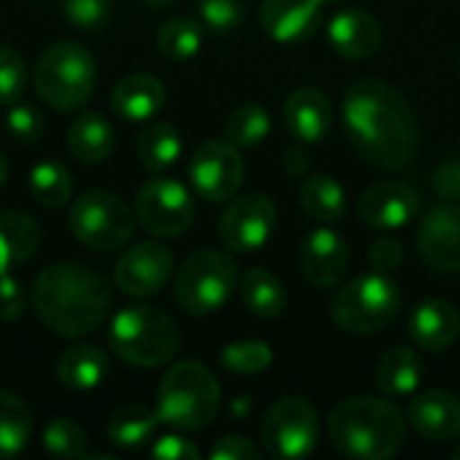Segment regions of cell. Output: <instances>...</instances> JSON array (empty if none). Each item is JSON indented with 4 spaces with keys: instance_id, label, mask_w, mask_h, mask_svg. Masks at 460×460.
I'll use <instances>...</instances> for the list:
<instances>
[{
    "instance_id": "1",
    "label": "cell",
    "mask_w": 460,
    "mask_h": 460,
    "mask_svg": "<svg viewBox=\"0 0 460 460\" xmlns=\"http://www.w3.org/2000/svg\"><path fill=\"white\" fill-rule=\"evenodd\" d=\"M342 119L350 146L380 170H402L420 151V124L407 97L380 78H358L348 86Z\"/></svg>"
},
{
    "instance_id": "2",
    "label": "cell",
    "mask_w": 460,
    "mask_h": 460,
    "mask_svg": "<svg viewBox=\"0 0 460 460\" xmlns=\"http://www.w3.org/2000/svg\"><path fill=\"white\" fill-rule=\"evenodd\" d=\"M30 305L49 332L75 340L100 329L111 310V288L89 267L73 261L49 264L32 283Z\"/></svg>"
},
{
    "instance_id": "3",
    "label": "cell",
    "mask_w": 460,
    "mask_h": 460,
    "mask_svg": "<svg viewBox=\"0 0 460 460\" xmlns=\"http://www.w3.org/2000/svg\"><path fill=\"white\" fill-rule=\"evenodd\" d=\"M329 439L345 458L385 460L402 450L407 418L385 399L353 396L332 410Z\"/></svg>"
},
{
    "instance_id": "4",
    "label": "cell",
    "mask_w": 460,
    "mask_h": 460,
    "mask_svg": "<svg viewBox=\"0 0 460 460\" xmlns=\"http://www.w3.org/2000/svg\"><path fill=\"white\" fill-rule=\"evenodd\" d=\"M111 350L143 369H156L172 361L181 348V334L175 321L151 305H132L116 313L108 332Z\"/></svg>"
},
{
    "instance_id": "5",
    "label": "cell",
    "mask_w": 460,
    "mask_h": 460,
    "mask_svg": "<svg viewBox=\"0 0 460 460\" xmlns=\"http://www.w3.org/2000/svg\"><path fill=\"white\" fill-rule=\"evenodd\" d=\"M221 391L216 375L199 361H181L167 369L156 388V415L178 431H199L213 423Z\"/></svg>"
},
{
    "instance_id": "6",
    "label": "cell",
    "mask_w": 460,
    "mask_h": 460,
    "mask_svg": "<svg viewBox=\"0 0 460 460\" xmlns=\"http://www.w3.org/2000/svg\"><path fill=\"white\" fill-rule=\"evenodd\" d=\"M97 65L86 46L59 40L49 46L32 67L35 94L54 111H78L92 100Z\"/></svg>"
},
{
    "instance_id": "7",
    "label": "cell",
    "mask_w": 460,
    "mask_h": 460,
    "mask_svg": "<svg viewBox=\"0 0 460 460\" xmlns=\"http://www.w3.org/2000/svg\"><path fill=\"white\" fill-rule=\"evenodd\" d=\"M402 307V291L385 272H372L353 278L337 288L332 299V318L337 326L356 337H369L383 332Z\"/></svg>"
},
{
    "instance_id": "8",
    "label": "cell",
    "mask_w": 460,
    "mask_h": 460,
    "mask_svg": "<svg viewBox=\"0 0 460 460\" xmlns=\"http://www.w3.org/2000/svg\"><path fill=\"white\" fill-rule=\"evenodd\" d=\"M132 208L113 191H84L67 213V226L78 243L92 251H119L135 232Z\"/></svg>"
},
{
    "instance_id": "9",
    "label": "cell",
    "mask_w": 460,
    "mask_h": 460,
    "mask_svg": "<svg viewBox=\"0 0 460 460\" xmlns=\"http://www.w3.org/2000/svg\"><path fill=\"white\" fill-rule=\"evenodd\" d=\"M237 286V264L221 251L191 253L175 278V299L189 315H210L226 305Z\"/></svg>"
},
{
    "instance_id": "10",
    "label": "cell",
    "mask_w": 460,
    "mask_h": 460,
    "mask_svg": "<svg viewBox=\"0 0 460 460\" xmlns=\"http://www.w3.org/2000/svg\"><path fill=\"white\" fill-rule=\"evenodd\" d=\"M261 442L278 460L307 458L318 445V412L302 396L278 399L261 420Z\"/></svg>"
},
{
    "instance_id": "11",
    "label": "cell",
    "mask_w": 460,
    "mask_h": 460,
    "mask_svg": "<svg viewBox=\"0 0 460 460\" xmlns=\"http://www.w3.org/2000/svg\"><path fill=\"white\" fill-rule=\"evenodd\" d=\"M135 218L154 237H181L194 221L191 194L172 178H154L137 191Z\"/></svg>"
},
{
    "instance_id": "12",
    "label": "cell",
    "mask_w": 460,
    "mask_h": 460,
    "mask_svg": "<svg viewBox=\"0 0 460 460\" xmlns=\"http://www.w3.org/2000/svg\"><path fill=\"white\" fill-rule=\"evenodd\" d=\"M194 191L208 202H224L237 194L245 178L240 148L229 140H205L194 148L189 162Z\"/></svg>"
},
{
    "instance_id": "13",
    "label": "cell",
    "mask_w": 460,
    "mask_h": 460,
    "mask_svg": "<svg viewBox=\"0 0 460 460\" xmlns=\"http://www.w3.org/2000/svg\"><path fill=\"white\" fill-rule=\"evenodd\" d=\"M278 224V210L270 197L251 191L229 202L218 221L221 243L234 253H253L267 245Z\"/></svg>"
},
{
    "instance_id": "14",
    "label": "cell",
    "mask_w": 460,
    "mask_h": 460,
    "mask_svg": "<svg viewBox=\"0 0 460 460\" xmlns=\"http://www.w3.org/2000/svg\"><path fill=\"white\" fill-rule=\"evenodd\" d=\"M172 267L175 259L164 245L137 243L116 261L113 280L127 296H154L170 283Z\"/></svg>"
},
{
    "instance_id": "15",
    "label": "cell",
    "mask_w": 460,
    "mask_h": 460,
    "mask_svg": "<svg viewBox=\"0 0 460 460\" xmlns=\"http://www.w3.org/2000/svg\"><path fill=\"white\" fill-rule=\"evenodd\" d=\"M418 251L429 270L439 275L460 272V205L429 210L418 229Z\"/></svg>"
},
{
    "instance_id": "16",
    "label": "cell",
    "mask_w": 460,
    "mask_h": 460,
    "mask_svg": "<svg viewBox=\"0 0 460 460\" xmlns=\"http://www.w3.org/2000/svg\"><path fill=\"white\" fill-rule=\"evenodd\" d=\"M420 210V194L399 181H380L369 186L358 199V213L372 229H402Z\"/></svg>"
},
{
    "instance_id": "17",
    "label": "cell",
    "mask_w": 460,
    "mask_h": 460,
    "mask_svg": "<svg viewBox=\"0 0 460 460\" xmlns=\"http://www.w3.org/2000/svg\"><path fill=\"white\" fill-rule=\"evenodd\" d=\"M348 245L334 229H315L302 240L299 248V270L307 283L318 288H332L337 286L345 272H348Z\"/></svg>"
},
{
    "instance_id": "18",
    "label": "cell",
    "mask_w": 460,
    "mask_h": 460,
    "mask_svg": "<svg viewBox=\"0 0 460 460\" xmlns=\"http://www.w3.org/2000/svg\"><path fill=\"white\" fill-rule=\"evenodd\" d=\"M332 49L345 59H372L383 49V27L364 8H342L326 27Z\"/></svg>"
},
{
    "instance_id": "19",
    "label": "cell",
    "mask_w": 460,
    "mask_h": 460,
    "mask_svg": "<svg viewBox=\"0 0 460 460\" xmlns=\"http://www.w3.org/2000/svg\"><path fill=\"white\" fill-rule=\"evenodd\" d=\"M323 5L326 0H261L259 22L270 38L296 43L318 30Z\"/></svg>"
},
{
    "instance_id": "20",
    "label": "cell",
    "mask_w": 460,
    "mask_h": 460,
    "mask_svg": "<svg viewBox=\"0 0 460 460\" xmlns=\"http://www.w3.org/2000/svg\"><path fill=\"white\" fill-rule=\"evenodd\" d=\"M283 119L288 132L299 143H321L334 124V108L323 89L318 86H299L288 94Z\"/></svg>"
},
{
    "instance_id": "21",
    "label": "cell",
    "mask_w": 460,
    "mask_h": 460,
    "mask_svg": "<svg viewBox=\"0 0 460 460\" xmlns=\"http://www.w3.org/2000/svg\"><path fill=\"white\" fill-rule=\"evenodd\" d=\"M460 337L458 307L447 299H426L410 315V340L429 353L447 350Z\"/></svg>"
},
{
    "instance_id": "22",
    "label": "cell",
    "mask_w": 460,
    "mask_h": 460,
    "mask_svg": "<svg viewBox=\"0 0 460 460\" xmlns=\"http://www.w3.org/2000/svg\"><path fill=\"white\" fill-rule=\"evenodd\" d=\"M407 415L426 442H450L460 434V399L450 391L418 394Z\"/></svg>"
},
{
    "instance_id": "23",
    "label": "cell",
    "mask_w": 460,
    "mask_h": 460,
    "mask_svg": "<svg viewBox=\"0 0 460 460\" xmlns=\"http://www.w3.org/2000/svg\"><path fill=\"white\" fill-rule=\"evenodd\" d=\"M164 84L151 73H129L111 92L113 113L127 121H148L164 108Z\"/></svg>"
},
{
    "instance_id": "24",
    "label": "cell",
    "mask_w": 460,
    "mask_h": 460,
    "mask_svg": "<svg viewBox=\"0 0 460 460\" xmlns=\"http://www.w3.org/2000/svg\"><path fill=\"white\" fill-rule=\"evenodd\" d=\"M40 245V226L22 210L0 213V275L30 261Z\"/></svg>"
},
{
    "instance_id": "25",
    "label": "cell",
    "mask_w": 460,
    "mask_h": 460,
    "mask_svg": "<svg viewBox=\"0 0 460 460\" xmlns=\"http://www.w3.org/2000/svg\"><path fill=\"white\" fill-rule=\"evenodd\" d=\"M67 148L84 164H100L113 154V127L111 121L97 113H81L67 129Z\"/></svg>"
},
{
    "instance_id": "26",
    "label": "cell",
    "mask_w": 460,
    "mask_h": 460,
    "mask_svg": "<svg viewBox=\"0 0 460 460\" xmlns=\"http://www.w3.org/2000/svg\"><path fill=\"white\" fill-rule=\"evenodd\" d=\"M108 356L97 345H73L57 361V377L70 391H92L105 380Z\"/></svg>"
},
{
    "instance_id": "27",
    "label": "cell",
    "mask_w": 460,
    "mask_h": 460,
    "mask_svg": "<svg viewBox=\"0 0 460 460\" xmlns=\"http://www.w3.org/2000/svg\"><path fill=\"white\" fill-rule=\"evenodd\" d=\"M423 377V361L412 348H391L377 364V385L385 396H412Z\"/></svg>"
},
{
    "instance_id": "28",
    "label": "cell",
    "mask_w": 460,
    "mask_h": 460,
    "mask_svg": "<svg viewBox=\"0 0 460 460\" xmlns=\"http://www.w3.org/2000/svg\"><path fill=\"white\" fill-rule=\"evenodd\" d=\"M240 296H243L245 310L256 318H264V321L280 318L286 310V302H288L286 286L280 283V278L272 275L270 270H261V267H253L245 272L243 286H240Z\"/></svg>"
},
{
    "instance_id": "29",
    "label": "cell",
    "mask_w": 460,
    "mask_h": 460,
    "mask_svg": "<svg viewBox=\"0 0 460 460\" xmlns=\"http://www.w3.org/2000/svg\"><path fill=\"white\" fill-rule=\"evenodd\" d=\"M302 210L318 224H337L345 216L348 197L334 175H310L299 189Z\"/></svg>"
},
{
    "instance_id": "30",
    "label": "cell",
    "mask_w": 460,
    "mask_h": 460,
    "mask_svg": "<svg viewBox=\"0 0 460 460\" xmlns=\"http://www.w3.org/2000/svg\"><path fill=\"white\" fill-rule=\"evenodd\" d=\"M159 423L162 420H159L156 410H148L143 404H124L108 420V439L113 447L135 450L156 434Z\"/></svg>"
},
{
    "instance_id": "31",
    "label": "cell",
    "mask_w": 460,
    "mask_h": 460,
    "mask_svg": "<svg viewBox=\"0 0 460 460\" xmlns=\"http://www.w3.org/2000/svg\"><path fill=\"white\" fill-rule=\"evenodd\" d=\"M32 437V412L24 399L0 391V460L16 458Z\"/></svg>"
},
{
    "instance_id": "32",
    "label": "cell",
    "mask_w": 460,
    "mask_h": 460,
    "mask_svg": "<svg viewBox=\"0 0 460 460\" xmlns=\"http://www.w3.org/2000/svg\"><path fill=\"white\" fill-rule=\"evenodd\" d=\"M181 151H183L181 132L167 121H154L137 135V159L151 172H159L175 164Z\"/></svg>"
},
{
    "instance_id": "33",
    "label": "cell",
    "mask_w": 460,
    "mask_h": 460,
    "mask_svg": "<svg viewBox=\"0 0 460 460\" xmlns=\"http://www.w3.org/2000/svg\"><path fill=\"white\" fill-rule=\"evenodd\" d=\"M30 194L43 208H62L73 194V175L59 162H40L30 172Z\"/></svg>"
},
{
    "instance_id": "34",
    "label": "cell",
    "mask_w": 460,
    "mask_h": 460,
    "mask_svg": "<svg viewBox=\"0 0 460 460\" xmlns=\"http://www.w3.org/2000/svg\"><path fill=\"white\" fill-rule=\"evenodd\" d=\"M202 46V27L194 19H170L156 32V49L164 59L183 62L191 59Z\"/></svg>"
},
{
    "instance_id": "35",
    "label": "cell",
    "mask_w": 460,
    "mask_h": 460,
    "mask_svg": "<svg viewBox=\"0 0 460 460\" xmlns=\"http://www.w3.org/2000/svg\"><path fill=\"white\" fill-rule=\"evenodd\" d=\"M270 111L261 105H240L229 113L226 119V140L234 143L237 148H253L270 135Z\"/></svg>"
},
{
    "instance_id": "36",
    "label": "cell",
    "mask_w": 460,
    "mask_h": 460,
    "mask_svg": "<svg viewBox=\"0 0 460 460\" xmlns=\"http://www.w3.org/2000/svg\"><path fill=\"white\" fill-rule=\"evenodd\" d=\"M221 364L237 375H259L272 364V348L261 340H240L229 342L221 350Z\"/></svg>"
},
{
    "instance_id": "37",
    "label": "cell",
    "mask_w": 460,
    "mask_h": 460,
    "mask_svg": "<svg viewBox=\"0 0 460 460\" xmlns=\"http://www.w3.org/2000/svg\"><path fill=\"white\" fill-rule=\"evenodd\" d=\"M43 447L57 458H84L86 431L70 418H54L43 429Z\"/></svg>"
},
{
    "instance_id": "38",
    "label": "cell",
    "mask_w": 460,
    "mask_h": 460,
    "mask_svg": "<svg viewBox=\"0 0 460 460\" xmlns=\"http://www.w3.org/2000/svg\"><path fill=\"white\" fill-rule=\"evenodd\" d=\"M24 84H27L24 57L11 46H0V105L8 108V105L19 102Z\"/></svg>"
},
{
    "instance_id": "39",
    "label": "cell",
    "mask_w": 460,
    "mask_h": 460,
    "mask_svg": "<svg viewBox=\"0 0 460 460\" xmlns=\"http://www.w3.org/2000/svg\"><path fill=\"white\" fill-rule=\"evenodd\" d=\"M199 16L208 30L218 35L232 32L245 16V0H199Z\"/></svg>"
},
{
    "instance_id": "40",
    "label": "cell",
    "mask_w": 460,
    "mask_h": 460,
    "mask_svg": "<svg viewBox=\"0 0 460 460\" xmlns=\"http://www.w3.org/2000/svg\"><path fill=\"white\" fill-rule=\"evenodd\" d=\"M65 19L86 32H97L111 16V0H62Z\"/></svg>"
},
{
    "instance_id": "41",
    "label": "cell",
    "mask_w": 460,
    "mask_h": 460,
    "mask_svg": "<svg viewBox=\"0 0 460 460\" xmlns=\"http://www.w3.org/2000/svg\"><path fill=\"white\" fill-rule=\"evenodd\" d=\"M5 127H8V132H11L13 140H19V143H35L43 135V116H40V111L35 105L13 102V105H8Z\"/></svg>"
},
{
    "instance_id": "42",
    "label": "cell",
    "mask_w": 460,
    "mask_h": 460,
    "mask_svg": "<svg viewBox=\"0 0 460 460\" xmlns=\"http://www.w3.org/2000/svg\"><path fill=\"white\" fill-rule=\"evenodd\" d=\"M24 307H27V294H24V286L11 278V272L0 275V321L5 323H13L24 315Z\"/></svg>"
},
{
    "instance_id": "43",
    "label": "cell",
    "mask_w": 460,
    "mask_h": 460,
    "mask_svg": "<svg viewBox=\"0 0 460 460\" xmlns=\"http://www.w3.org/2000/svg\"><path fill=\"white\" fill-rule=\"evenodd\" d=\"M151 456L159 460H197L199 458V450L189 439H183L178 434H164L151 447Z\"/></svg>"
},
{
    "instance_id": "44",
    "label": "cell",
    "mask_w": 460,
    "mask_h": 460,
    "mask_svg": "<svg viewBox=\"0 0 460 460\" xmlns=\"http://www.w3.org/2000/svg\"><path fill=\"white\" fill-rule=\"evenodd\" d=\"M213 460H259L261 453L256 445H251L245 437H224L210 450Z\"/></svg>"
},
{
    "instance_id": "45",
    "label": "cell",
    "mask_w": 460,
    "mask_h": 460,
    "mask_svg": "<svg viewBox=\"0 0 460 460\" xmlns=\"http://www.w3.org/2000/svg\"><path fill=\"white\" fill-rule=\"evenodd\" d=\"M402 259H404V248L394 237L377 240L372 245V251H369V261H372L375 272H391V270H396L402 264Z\"/></svg>"
},
{
    "instance_id": "46",
    "label": "cell",
    "mask_w": 460,
    "mask_h": 460,
    "mask_svg": "<svg viewBox=\"0 0 460 460\" xmlns=\"http://www.w3.org/2000/svg\"><path fill=\"white\" fill-rule=\"evenodd\" d=\"M434 191L442 199H460V162H445L434 172Z\"/></svg>"
},
{
    "instance_id": "47",
    "label": "cell",
    "mask_w": 460,
    "mask_h": 460,
    "mask_svg": "<svg viewBox=\"0 0 460 460\" xmlns=\"http://www.w3.org/2000/svg\"><path fill=\"white\" fill-rule=\"evenodd\" d=\"M310 167V154L302 146H291L283 151V170L288 175H305Z\"/></svg>"
},
{
    "instance_id": "48",
    "label": "cell",
    "mask_w": 460,
    "mask_h": 460,
    "mask_svg": "<svg viewBox=\"0 0 460 460\" xmlns=\"http://www.w3.org/2000/svg\"><path fill=\"white\" fill-rule=\"evenodd\" d=\"M248 407H251V399H248V396L234 399V402H232V418H237V420H240V418L248 412Z\"/></svg>"
},
{
    "instance_id": "49",
    "label": "cell",
    "mask_w": 460,
    "mask_h": 460,
    "mask_svg": "<svg viewBox=\"0 0 460 460\" xmlns=\"http://www.w3.org/2000/svg\"><path fill=\"white\" fill-rule=\"evenodd\" d=\"M5 178H8V159H5V154L0 151V186L5 183Z\"/></svg>"
},
{
    "instance_id": "50",
    "label": "cell",
    "mask_w": 460,
    "mask_h": 460,
    "mask_svg": "<svg viewBox=\"0 0 460 460\" xmlns=\"http://www.w3.org/2000/svg\"><path fill=\"white\" fill-rule=\"evenodd\" d=\"M453 458L460 460V442H458V447H456V450H453Z\"/></svg>"
},
{
    "instance_id": "51",
    "label": "cell",
    "mask_w": 460,
    "mask_h": 460,
    "mask_svg": "<svg viewBox=\"0 0 460 460\" xmlns=\"http://www.w3.org/2000/svg\"><path fill=\"white\" fill-rule=\"evenodd\" d=\"M148 3H154V5H164V3H170V0H148Z\"/></svg>"
},
{
    "instance_id": "52",
    "label": "cell",
    "mask_w": 460,
    "mask_h": 460,
    "mask_svg": "<svg viewBox=\"0 0 460 460\" xmlns=\"http://www.w3.org/2000/svg\"><path fill=\"white\" fill-rule=\"evenodd\" d=\"M326 3H340V0H326Z\"/></svg>"
}]
</instances>
